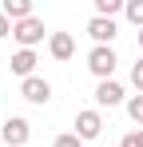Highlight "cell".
Here are the masks:
<instances>
[{
  "label": "cell",
  "instance_id": "1",
  "mask_svg": "<svg viewBox=\"0 0 143 147\" xmlns=\"http://www.w3.org/2000/svg\"><path fill=\"white\" fill-rule=\"evenodd\" d=\"M115 64H119V56L111 48H92L88 52V72L103 84V80H111V72H115Z\"/></svg>",
  "mask_w": 143,
  "mask_h": 147
},
{
  "label": "cell",
  "instance_id": "2",
  "mask_svg": "<svg viewBox=\"0 0 143 147\" xmlns=\"http://www.w3.org/2000/svg\"><path fill=\"white\" fill-rule=\"evenodd\" d=\"M0 139H4L8 147H24L28 139H32V123L24 119V115H8L4 127H0Z\"/></svg>",
  "mask_w": 143,
  "mask_h": 147
},
{
  "label": "cell",
  "instance_id": "3",
  "mask_svg": "<svg viewBox=\"0 0 143 147\" xmlns=\"http://www.w3.org/2000/svg\"><path fill=\"white\" fill-rule=\"evenodd\" d=\"M12 40H16L20 48H28V52H32L40 40H44V20H36V16H32V20H20V24L12 28Z\"/></svg>",
  "mask_w": 143,
  "mask_h": 147
},
{
  "label": "cell",
  "instance_id": "4",
  "mask_svg": "<svg viewBox=\"0 0 143 147\" xmlns=\"http://www.w3.org/2000/svg\"><path fill=\"white\" fill-rule=\"evenodd\" d=\"M88 36L95 40V48H111V40L119 36V28H115V20H103V16H92V20H88Z\"/></svg>",
  "mask_w": 143,
  "mask_h": 147
},
{
  "label": "cell",
  "instance_id": "5",
  "mask_svg": "<svg viewBox=\"0 0 143 147\" xmlns=\"http://www.w3.org/2000/svg\"><path fill=\"white\" fill-rule=\"evenodd\" d=\"M99 131H103V115L95 111V107H88V111H80L76 115V135L88 143V139H99Z\"/></svg>",
  "mask_w": 143,
  "mask_h": 147
},
{
  "label": "cell",
  "instance_id": "6",
  "mask_svg": "<svg viewBox=\"0 0 143 147\" xmlns=\"http://www.w3.org/2000/svg\"><path fill=\"white\" fill-rule=\"evenodd\" d=\"M20 96L28 99V103H40V107H44L48 99H52V84H48V80H40V76L20 80Z\"/></svg>",
  "mask_w": 143,
  "mask_h": 147
},
{
  "label": "cell",
  "instance_id": "7",
  "mask_svg": "<svg viewBox=\"0 0 143 147\" xmlns=\"http://www.w3.org/2000/svg\"><path fill=\"white\" fill-rule=\"evenodd\" d=\"M95 103H99V107H115V103H123V84H115V80L95 84Z\"/></svg>",
  "mask_w": 143,
  "mask_h": 147
},
{
  "label": "cell",
  "instance_id": "8",
  "mask_svg": "<svg viewBox=\"0 0 143 147\" xmlns=\"http://www.w3.org/2000/svg\"><path fill=\"white\" fill-rule=\"evenodd\" d=\"M48 52L64 64V60H72V56H76V40H72L68 32H52V36H48Z\"/></svg>",
  "mask_w": 143,
  "mask_h": 147
},
{
  "label": "cell",
  "instance_id": "9",
  "mask_svg": "<svg viewBox=\"0 0 143 147\" xmlns=\"http://www.w3.org/2000/svg\"><path fill=\"white\" fill-rule=\"evenodd\" d=\"M36 64H40V60H36V52L20 48L16 56H12V64H8V68H12V76H20V80H32V76H36Z\"/></svg>",
  "mask_w": 143,
  "mask_h": 147
},
{
  "label": "cell",
  "instance_id": "10",
  "mask_svg": "<svg viewBox=\"0 0 143 147\" xmlns=\"http://www.w3.org/2000/svg\"><path fill=\"white\" fill-rule=\"evenodd\" d=\"M0 12H4L12 24H20V20H32V0H4V4H0Z\"/></svg>",
  "mask_w": 143,
  "mask_h": 147
},
{
  "label": "cell",
  "instance_id": "11",
  "mask_svg": "<svg viewBox=\"0 0 143 147\" xmlns=\"http://www.w3.org/2000/svg\"><path fill=\"white\" fill-rule=\"evenodd\" d=\"M123 8H127V0H95V16H103V20H115Z\"/></svg>",
  "mask_w": 143,
  "mask_h": 147
},
{
  "label": "cell",
  "instance_id": "12",
  "mask_svg": "<svg viewBox=\"0 0 143 147\" xmlns=\"http://www.w3.org/2000/svg\"><path fill=\"white\" fill-rule=\"evenodd\" d=\"M123 16L131 20V24L143 32V0H127V8H123Z\"/></svg>",
  "mask_w": 143,
  "mask_h": 147
},
{
  "label": "cell",
  "instance_id": "13",
  "mask_svg": "<svg viewBox=\"0 0 143 147\" xmlns=\"http://www.w3.org/2000/svg\"><path fill=\"white\" fill-rule=\"evenodd\" d=\"M127 115H131V123L143 127V96H131V99H127Z\"/></svg>",
  "mask_w": 143,
  "mask_h": 147
},
{
  "label": "cell",
  "instance_id": "14",
  "mask_svg": "<svg viewBox=\"0 0 143 147\" xmlns=\"http://www.w3.org/2000/svg\"><path fill=\"white\" fill-rule=\"evenodd\" d=\"M131 88L143 96V60H135V64H131Z\"/></svg>",
  "mask_w": 143,
  "mask_h": 147
},
{
  "label": "cell",
  "instance_id": "15",
  "mask_svg": "<svg viewBox=\"0 0 143 147\" xmlns=\"http://www.w3.org/2000/svg\"><path fill=\"white\" fill-rule=\"evenodd\" d=\"M52 147H84V139L76 135V131H68V135H56V143Z\"/></svg>",
  "mask_w": 143,
  "mask_h": 147
},
{
  "label": "cell",
  "instance_id": "16",
  "mask_svg": "<svg viewBox=\"0 0 143 147\" xmlns=\"http://www.w3.org/2000/svg\"><path fill=\"white\" fill-rule=\"evenodd\" d=\"M119 147H143V127L139 131H127V135L119 139Z\"/></svg>",
  "mask_w": 143,
  "mask_h": 147
},
{
  "label": "cell",
  "instance_id": "17",
  "mask_svg": "<svg viewBox=\"0 0 143 147\" xmlns=\"http://www.w3.org/2000/svg\"><path fill=\"white\" fill-rule=\"evenodd\" d=\"M12 28H16V24H12V20H8V16H4V12H0V40H4V36H8V32H12Z\"/></svg>",
  "mask_w": 143,
  "mask_h": 147
},
{
  "label": "cell",
  "instance_id": "18",
  "mask_svg": "<svg viewBox=\"0 0 143 147\" xmlns=\"http://www.w3.org/2000/svg\"><path fill=\"white\" fill-rule=\"evenodd\" d=\"M139 48H143V32H139Z\"/></svg>",
  "mask_w": 143,
  "mask_h": 147
}]
</instances>
